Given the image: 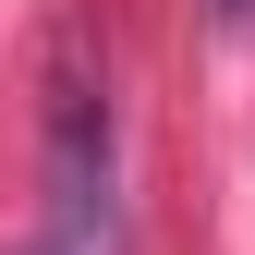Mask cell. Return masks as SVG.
<instances>
[{"label":"cell","mask_w":255,"mask_h":255,"mask_svg":"<svg viewBox=\"0 0 255 255\" xmlns=\"http://www.w3.org/2000/svg\"><path fill=\"white\" fill-rule=\"evenodd\" d=\"M49 219L73 255H110L122 207H110V85L98 61H85V37L49 49Z\"/></svg>","instance_id":"obj_1"},{"label":"cell","mask_w":255,"mask_h":255,"mask_svg":"<svg viewBox=\"0 0 255 255\" xmlns=\"http://www.w3.org/2000/svg\"><path fill=\"white\" fill-rule=\"evenodd\" d=\"M219 24H255V0H219Z\"/></svg>","instance_id":"obj_2"}]
</instances>
